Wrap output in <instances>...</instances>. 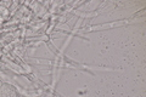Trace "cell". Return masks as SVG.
Here are the masks:
<instances>
[{"instance_id":"6da1fadb","label":"cell","mask_w":146,"mask_h":97,"mask_svg":"<svg viewBox=\"0 0 146 97\" xmlns=\"http://www.w3.org/2000/svg\"><path fill=\"white\" fill-rule=\"evenodd\" d=\"M0 97H20V95L10 84H3L0 86Z\"/></svg>"},{"instance_id":"7a4b0ae2","label":"cell","mask_w":146,"mask_h":97,"mask_svg":"<svg viewBox=\"0 0 146 97\" xmlns=\"http://www.w3.org/2000/svg\"><path fill=\"white\" fill-rule=\"evenodd\" d=\"M1 85H3V82H1V81H0V86H1Z\"/></svg>"}]
</instances>
